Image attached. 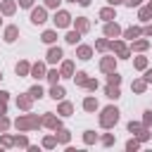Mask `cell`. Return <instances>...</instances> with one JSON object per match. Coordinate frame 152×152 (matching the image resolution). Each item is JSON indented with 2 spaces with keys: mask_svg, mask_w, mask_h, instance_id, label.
Returning <instances> with one entry per match:
<instances>
[{
  "mask_svg": "<svg viewBox=\"0 0 152 152\" xmlns=\"http://www.w3.org/2000/svg\"><path fill=\"white\" fill-rule=\"evenodd\" d=\"M119 121V112L114 109V107H107L104 112H102V119H100V124L104 126V128H109V126H114Z\"/></svg>",
  "mask_w": 152,
  "mask_h": 152,
  "instance_id": "1",
  "label": "cell"
},
{
  "mask_svg": "<svg viewBox=\"0 0 152 152\" xmlns=\"http://www.w3.org/2000/svg\"><path fill=\"white\" fill-rule=\"evenodd\" d=\"M40 121H38V116H21L19 121H17V128H36Z\"/></svg>",
  "mask_w": 152,
  "mask_h": 152,
  "instance_id": "2",
  "label": "cell"
},
{
  "mask_svg": "<svg viewBox=\"0 0 152 152\" xmlns=\"http://www.w3.org/2000/svg\"><path fill=\"white\" fill-rule=\"evenodd\" d=\"M69 21H71V17H69L66 12H57V14H55V24H57V26H69Z\"/></svg>",
  "mask_w": 152,
  "mask_h": 152,
  "instance_id": "3",
  "label": "cell"
},
{
  "mask_svg": "<svg viewBox=\"0 0 152 152\" xmlns=\"http://www.w3.org/2000/svg\"><path fill=\"white\" fill-rule=\"evenodd\" d=\"M31 21H33V24H43V21H45V10H40V7H38V10H33Z\"/></svg>",
  "mask_w": 152,
  "mask_h": 152,
  "instance_id": "4",
  "label": "cell"
},
{
  "mask_svg": "<svg viewBox=\"0 0 152 152\" xmlns=\"http://www.w3.org/2000/svg\"><path fill=\"white\" fill-rule=\"evenodd\" d=\"M59 57H62V50L59 48H52L48 52V62H59Z\"/></svg>",
  "mask_w": 152,
  "mask_h": 152,
  "instance_id": "5",
  "label": "cell"
},
{
  "mask_svg": "<svg viewBox=\"0 0 152 152\" xmlns=\"http://www.w3.org/2000/svg\"><path fill=\"white\" fill-rule=\"evenodd\" d=\"M17 33H19V31H17V26H10V28L5 31V40H10V43H12V40H17Z\"/></svg>",
  "mask_w": 152,
  "mask_h": 152,
  "instance_id": "6",
  "label": "cell"
},
{
  "mask_svg": "<svg viewBox=\"0 0 152 152\" xmlns=\"http://www.w3.org/2000/svg\"><path fill=\"white\" fill-rule=\"evenodd\" d=\"M100 66H102V71H114V59H112V57H107V59H102V64H100Z\"/></svg>",
  "mask_w": 152,
  "mask_h": 152,
  "instance_id": "7",
  "label": "cell"
},
{
  "mask_svg": "<svg viewBox=\"0 0 152 152\" xmlns=\"http://www.w3.org/2000/svg\"><path fill=\"white\" fill-rule=\"evenodd\" d=\"M104 33H107V36H116V33H119V26H116V24H107V26H104Z\"/></svg>",
  "mask_w": 152,
  "mask_h": 152,
  "instance_id": "8",
  "label": "cell"
},
{
  "mask_svg": "<svg viewBox=\"0 0 152 152\" xmlns=\"http://www.w3.org/2000/svg\"><path fill=\"white\" fill-rule=\"evenodd\" d=\"M50 95H52L55 100H59V97H64V88H59V86H55V88L50 90Z\"/></svg>",
  "mask_w": 152,
  "mask_h": 152,
  "instance_id": "9",
  "label": "cell"
},
{
  "mask_svg": "<svg viewBox=\"0 0 152 152\" xmlns=\"http://www.w3.org/2000/svg\"><path fill=\"white\" fill-rule=\"evenodd\" d=\"M43 124H45V126H50V128H57V126H59V121H57L55 116H45V119H43Z\"/></svg>",
  "mask_w": 152,
  "mask_h": 152,
  "instance_id": "10",
  "label": "cell"
},
{
  "mask_svg": "<svg viewBox=\"0 0 152 152\" xmlns=\"http://www.w3.org/2000/svg\"><path fill=\"white\" fill-rule=\"evenodd\" d=\"M78 57H81V59H88V57H90V48H88V45L78 48Z\"/></svg>",
  "mask_w": 152,
  "mask_h": 152,
  "instance_id": "11",
  "label": "cell"
},
{
  "mask_svg": "<svg viewBox=\"0 0 152 152\" xmlns=\"http://www.w3.org/2000/svg\"><path fill=\"white\" fill-rule=\"evenodd\" d=\"M43 71H45V69H43V64H36V66H31V74H33L36 78H40V76H43Z\"/></svg>",
  "mask_w": 152,
  "mask_h": 152,
  "instance_id": "12",
  "label": "cell"
},
{
  "mask_svg": "<svg viewBox=\"0 0 152 152\" xmlns=\"http://www.w3.org/2000/svg\"><path fill=\"white\" fill-rule=\"evenodd\" d=\"M71 71H74V64H71V62H64V64H62V74H64V76H71Z\"/></svg>",
  "mask_w": 152,
  "mask_h": 152,
  "instance_id": "13",
  "label": "cell"
},
{
  "mask_svg": "<svg viewBox=\"0 0 152 152\" xmlns=\"http://www.w3.org/2000/svg\"><path fill=\"white\" fill-rule=\"evenodd\" d=\"M107 97H119V88L109 83V86H107Z\"/></svg>",
  "mask_w": 152,
  "mask_h": 152,
  "instance_id": "14",
  "label": "cell"
},
{
  "mask_svg": "<svg viewBox=\"0 0 152 152\" xmlns=\"http://www.w3.org/2000/svg\"><path fill=\"white\" fill-rule=\"evenodd\" d=\"M83 107H86V109H88V112H93V109H97V102H95V100H93V97H88V100H86V102H83Z\"/></svg>",
  "mask_w": 152,
  "mask_h": 152,
  "instance_id": "15",
  "label": "cell"
},
{
  "mask_svg": "<svg viewBox=\"0 0 152 152\" xmlns=\"http://www.w3.org/2000/svg\"><path fill=\"white\" fill-rule=\"evenodd\" d=\"M150 17H152V5H147V7L140 10V19H150Z\"/></svg>",
  "mask_w": 152,
  "mask_h": 152,
  "instance_id": "16",
  "label": "cell"
},
{
  "mask_svg": "<svg viewBox=\"0 0 152 152\" xmlns=\"http://www.w3.org/2000/svg\"><path fill=\"white\" fill-rule=\"evenodd\" d=\"M31 71V66L26 64V62H21V64H17V74H28Z\"/></svg>",
  "mask_w": 152,
  "mask_h": 152,
  "instance_id": "17",
  "label": "cell"
},
{
  "mask_svg": "<svg viewBox=\"0 0 152 152\" xmlns=\"http://www.w3.org/2000/svg\"><path fill=\"white\" fill-rule=\"evenodd\" d=\"M55 38H57V36H55V31H45V33H43V40H45V43H52Z\"/></svg>",
  "mask_w": 152,
  "mask_h": 152,
  "instance_id": "18",
  "label": "cell"
},
{
  "mask_svg": "<svg viewBox=\"0 0 152 152\" xmlns=\"http://www.w3.org/2000/svg\"><path fill=\"white\" fill-rule=\"evenodd\" d=\"M114 50H116L121 57H126V55H128V52H126V48H124V43H114Z\"/></svg>",
  "mask_w": 152,
  "mask_h": 152,
  "instance_id": "19",
  "label": "cell"
},
{
  "mask_svg": "<svg viewBox=\"0 0 152 152\" xmlns=\"http://www.w3.org/2000/svg\"><path fill=\"white\" fill-rule=\"evenodd\" d=\"M76 28H78V31H86V28H88V21H86V19H76Z\"/></svg>",
  "mask_w": 152,
  "mask_h": 152,
  "instance_id": "20",
  "label": "cell"
},
{
  "mask_svg": "<svg viewBox=\"0 0 152 152\" xmlns=\"http://www.w3.org/2000/svg\"><path fill=\"white\" fill-rule=\"evenodd\" d=\"M78 40V31H71V33H66V43H76Z\"/></svg>",
  "mask_w": 152,
  "mask_h": 152,
  "instance_id": "21",
  "label": "cell"
},
{
  "mask_svg": "<svg viewBox=\"0 0 152 152\" xmlns=\"http://www.w3.org/2000/svg\"><path fill=\"white\" fill-rule=\"evenodd\" d=\"M28 95H31V97H40V95H43V90H40V86H36V88H31V90H28Z\"/></svg>",
  "mask_w": 152,
  "mask_h": 152,
  "instance_id": "22",
  "label": "cell"
},
{
  "mask_svg": "<svg viewBox=\"0 0 152 152\" xmlns=\"http://www.w3.org/2000/svg\"><path fill=\"white\" fill-rule=\"evenodd\" d=\"M2 12H5V14H12V12H14V5H12V2H5V5H2Z\"/></svg>",
  "mask_w": 152,
  "mask_h": 152,
  "instance_id": "23",
  "label": "cell"
},
{
  "mask_svg": "<svg viewBox=\"0 0 152 152\" xmlns=\"http://www.w3.org/2000/svg\"><path fill=\"white\" fill-rule=\"evenodd\" d=\"M100 17H102V19H112V17H114V10H102Z\"/></svg>",
  "mask_w": 152,
  "mask_h": 152,
  "instance_id": "24",
  "label": "cell"
},
{
  "mask_svg": "<svg viewBox=\"0 0 152 152\" xmlns=\"http://www.w3.org/2000/svg\"><path fill=\"white\" fill-rule=\"evenodd\" d=\"M119 81H121V76L112 71V76H109V83H112V86H119Z\"/></svg>",
  "mask_w": 152,
  "mask_h": 152,
  "instance_id": "25",
  "label": "cell"
},
{
  "mask_svg": "<svg viewBox=\"0 0 152 152\" xmlns=\"http://www.w3.org/2000/svg\"><path fill=\"white\" fill-rule=\"evenodd\" d=\"M138 33H140V28H128V31H126V38H135Z\"/></svg>",
  "mask_w": 152,
  "mask_h": 152,
  "instance_id": "26",
  "label": "cell"
},
{
  "mask_svg": "<svg viewBox=\"0 0 152 152\" xmlns=\"http://www.w3.org/2000/svg\"><path fill=\"white\" fill-rule=\"evenodd\" d=\"M86 81H88V78H86V74H83V71H81V74H76V83L86 86Z\"/></svg>",
  "mask_w": 152,
  "mask_h": 152,
  "instance_id": "27",
  "label": "cell"
},
{
  "mask_svg": "<svg viewBox=\"0 0 152 152\" xmlns=\"http://www.w3.org/2000/svg\"><path fill=\"white\" fill-rule=\"evenodd\" d=\"M145 64H147L145 57H138V59H135V66H138V69H145Z\"/></svg>",
  "mask_w": 152,
  "mask_h": 152,
  "instance_id": "28",
  "label": "cell"
},
{
  "mask_svg": "<svg viewBox=\"0 0 152 152\" xmlns=\"http://www.w3.org/2000/svg\"><path fill=\"white\" fill-rule=\"evenodd\" d=\"M59 112H62V114H69V112H71V104H69V102H64V104L59 107Z\"/></svg>",
  "mask_w": 152,
  "mask_h": 152,
  "instance_id": "29",
  "label": "cell"
},
{
  "mask_svg": "<svg viewBox=\"0 0 152 152\" xmlns=\"http://www.w3.org/2000/svg\"><path fill=\"white\" fill-rule=\"evenodd\" d=\"M5 100H7V93H0V112H5Z\"/></svg>",
  "mask_w": 152,
  "mask_h": 152,
  "instance_id": "30",
  "label": "cell"
},
{
  "mask_svg": "<svg viewBox=\"0 0 152 152\" xmlns=\"http://www.w3.org/2000/svg\"><path fill=\"white\" fill-rule=\"evenodd\" d=\"M133 90H138V93H140V90H145V83H142V81H138V83H133Z\"/></svg>",
  "mask_w": 152,
  "mask_h": 152,
  "instance_id": "31",
  "label": "cell"
},
{
  "mask_svg": "<svg viewBox=\"0 0 152 152\" xmlns=\"http://www.w3.org/2000/svg\"><path fill=\"white\" fill-rule=\"evenodd\" d=\"M7 126H10V121H7V119H5V116H0V131H5V128H7Z\"/></svg>",
  "mask_w": 152,
  "mask_h": 152,
  "instance_id": "32",
  "label": "cell"
},
{
  "mask_svg": "<svg viewBox=\"0 0 152 152\" xmlns=\"http://www.w3.org/2000/svg\"><path fill=\"white\" fill-rule=\"evenodd\" d=\"M145 48H147L145 40H138V43H135V50H145Z\"/></svg>",
  "mask_w": 152,
  "mask_h": 152,
  "instance_id": "33",
  "label": "cell"
},
{
  "mask_svg": "<svg viewBox=\"0 0 152 152\" xmlns=\"http://www.w3.org/2000/svg\"><path fill=\"white\" fill-rule=\"evenodd\" d=\"M57 76H59V74H57V71H50V74H48V78H50V81H52V83H55V81H57Z\"/></svg>",
  "mask_w": 152,
  "mask_h": 152,
  "instance_id": "34",
  "label": "cell"
},
{
  "mask_svg": "<svg viewBox=\"0 0 152 152\" xmlns=\"http://www.w3.org/2000/svg\"><path fill=\"white\" fill-rule=\"evenodd\" d=\"M59 140H62V142H66V140H69V133H66V131H62V133H59Z\"/></svg>",
  "mask_w": 152,
  "mask_h": 152,
  "instance_id": "35",
  "label": "cell"
},
{
  "mask_svg": "<svg viewBox=\"0 0 152 152\" xmlns=\"http://www.w3.org/2000/svg\"><path fill=\"white\" fill-rule=\"evenodd\" d=\"M45 5H48V7H57V5H59V0H45Z\"/></svg>",
  "mask_w": 152,
  "mask_h": 152,
  "instance_id": "36",
  "label": "cell"
},
{
  "mask_svg": "<svg viewBox=\"0 0 152 152\" xmlns=\"http://www.w3.org/2000/svg\"><path fill=\"white\" fill-rule=\"evenodd\" d=\"M55 145V138H45V147H52Z\"/></svg>",
  "mask_w": 152,
  "mask_h": 152,
  "instance_id": "37",
  "label": "cell"
},
{
  "mask_svg": "<svg viewBox=\"0 0 152 152\" xmlns=\"http://www.w3.org/2000/svg\"><path fill=\"white\" fill-rule=\"evenodd\" d=\"M145 124H152V112H145Z\"/></svg>",
  "mask_w": 152,
  "mask_h": 152,
  "instance_id": "38",
  "label": "cell"
},
{
  "mask_svg": "<svg viewBox=\"0 0 152 152\" xmlns=\"http://www.w3.org/2000/svg\"><path fill=\"white\" fill-rule=\"evenodd\" d=\"M33 5V0H21V7H31Z\"/></svg>",
  "mask_w": 152,
  "mask_h": 152,
  "instance_id": "39",
  "label": "cell"
},
{
  "mask_svg": "<svg viewBox=\"0 0 152 152\" xmlns=\"http://www.w3.org/2000/svg\"><path fill=\"white\" fill-rule=\"evenodd\" d=\"M138 2H140V0H126V5H131V7H133V5H138Z\"/></svg>",
  "mask_w": 152,
  "mask_h": 152,
  "instance_id": "40",
  "label": "cell"
},
{
  "mask_svg": "<svg viewBox=\"0 0 152 152\" xmlns=\"http://www.w3.org/2000/svg\"><path fill=\"white\" fill-rule=\"evenodd\" d=\"M145 81H152V71H147V74H145Z\"/></svg>",
  "mask_w": 152,
  "mask_h": 152,
  "instance_id": "41",
  "label": "cell"
},
{
  "mask_svg": "<svg viewBox=\"0 0 152 152\" xmlns=\"http://www.w3.org/2000/svg\"><path fill=\"white\" fill-rule=\"evenodd\" d=\"M145 33H147V36H152V26H147V28H145Z\"/></svg>",
  "mask_w": 152,
  "mask_h": 152,
  "instance_id": "42",
  "label": "cell"
},
{
  "mask_svg": "<svg viewBox=\"0 0 152 152\" xmlns=\"http://www.w3.org/2000/svg\"><path fill=\"white\" fill-rule=\"evenodd\" d=\"M119 2H121V0H109V5H119Z\"/></svg>",
  "mask_w": 152,
  "mask_h": 152,
  "instance_id": "43",
  "label": "cell"
},
{
  "mask_svg": "<svg viewBox=\"0 0 152 152\" xmlns=\"http://www.w3.org/2000/svg\"><path fill=\"white\" fill-rule=\"evenodd\" d=\"M78 2H81V5H88V2H90V0H78Z\"/></svg>",
  "mask_w": 152,
  "mask_h": 152,
  "instance_id": "44",
  "label": "cell"
},
{
  "mask_svg": "<svg viewBox=\"0 0 152 152\" xmlns=\"http://www.w3.org/2000/svg\"><path fill=\"white\" fill-rule=\"evenodd\" d=\"M74 2H76V0H74Z\"/></svg>",
  "mask_w": 152,
  "mask_h": 152,
  "instance_id": "45",
  "label": "cell"
}]
</instances>
